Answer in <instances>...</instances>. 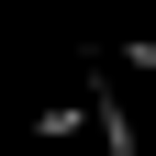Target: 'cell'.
<instances>
[{
  "mask_svg": "<svg viewBox=\"0 0 156 156\" xmlns=\"http://www.w3.org/2000/svg\"><path fill=\"white\" fill-rule=\"evenodd\" d=\"M134 156H156V145H134Z\"/></svg>",
  "mask_w": 156,
  "mask_h": 156,
  "instance_id": "6da1fadb",
  "label": "cell"
}]
</instances>
